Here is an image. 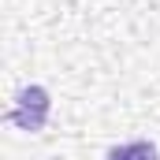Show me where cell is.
<instances>
[{
    "label": "cell",
    "instance_id": "obj_1",
    "mask_svg": "<svg viewBox=\"0 0 160 160\" xmlns=\"http://www.w3.org/2000/svg\"><path fill=\"white\" fill-rule=\"evenodd\" d=\"M48 119V93L41 89V86H26L19 97H15V104H11V112H8V123L11 127H19V130H41Z\"/></svg>",
    "mask_w": 160,
    "mask_h": 160
},
{
    "label": "cell",
    "instance_id": "obj_2",
    "mask_svg": "<svg viewBox=\"0 0 160 160\" xmlns=\"http://www.w3.org/2000/svg\"><path fill=\"white\" fill-rule=\"evenodd\" d=\"M108 160H157V149L153 142H127V145H116Z\"/></svg>",
    "mask_w": 160,
    "mask_h": 160
}]
</instances>
